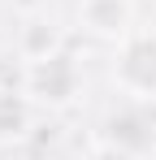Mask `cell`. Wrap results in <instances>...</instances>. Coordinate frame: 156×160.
<instances>
[{
    "mask_svg": "<svg viewBox=\"0 0 156 160\" xmlns=\"http://www.w3.org/2000/svg\"><path fill=\"white\" fill-rule=\"evenodd\" d=\"M148 160H156V143H152V156H148Z\"/></svg>",
    "mask_w": 156,
    "mask_h": 160,
    "instance_id": "9",
    "label": "cell"
},
{
    "mask_svg": "<svg viewBox=\"0 0 156 160\" xmlns=\"http://www.w3.org/2000/svg\"><path fill=\"white\" fill-rule=\"evenodd\" d=\"M35 126V104L26 100V91H0V147L22 143Z\"/></svg>",
    "mask_w": 156,
    "mask_h": 160,
    "instance_id": "6",
    "label": "cell"
},
{
    "mask_svg": "<svg viewBox=\"0 0 156 160\" xmlns=\"http://www.w3.org/2000/svg\"><path fill=\"white\" fill-rule=\"evenodd\" d=\"M82 160H139V156H130V152H122V147H113V143L96 138V143L82 152Z\"/></svg>",
    "mask_w": 156,
    "mask_h": 160,
    "instance_id": "7",
    "label": "cell"
},
{
    "mask_svg": "<svg viewBox=\"0 0 156 160\" xmlns=\"http://www.w3.org/2000/svg\"><path fill=\"white\" fill-rule=\"evenodd\" d=\"M100 138L122 147L130 156L148 160L156 143V104H143V100H126L122 108H113L100 126Z\"/></svg>",
    "mask_w": 156,
    "mask_h": 160,
    "instance_id": "3",
    "label": "cell"
},
{
    "mask_svg": "<svg viewBox=\"0 0 156 160\" xmlns=\"http://www.w3.org/2000/svg\"><path fill=\"white\" fill-rule=\"evenodd\" d=\"M108 78L117 95L156 104V26H134L122 43H113Z\"/></svg>",
    "mask_w": 156,
    "mask_h": 160,
    "instance_id": "1",
    "label": "cell"
},
{
    "mask_svg": "<svg viewBox=\"0 0 156 160\" xmlns=\"http://www.w3.org/2000/svg\"><path fill=\"white\" fill-rule=\"evenodd\" d=\"M4 4H9L18 18H30V13H48V4H52V0H4Z\"/></svg>",
    "mask_w": 156,
    "mask_h": 160,
    "instance_id": "8",
    "label": "cell"
},
{
    "mask_svg": "<svg viewBox=\"0 0 156 160\" xmlns=\"http://www.w3.org/2000/svg\"><path fill=\"white\" fill-rule=\"evenodd\" d=\"M13 48H18V56H22V65H26V61L56 56V52H65V26H61L52 13H30V18L18 22Z\"/></svg>",
    "mask_w": 156,
    "mask_h": 160,
    "instance_id": "5",
    "label": "cell"
},
{
    "mask_svg": "<svg viewBox=\"0 0 156 160\" xmlns=\"http://www.w3.org/2000/svg\"><path fill=\"white\" fill-rule=\"evenodd\" d=\"M74 22L100 43H122L134 30V0H78Z\"/></svg>",
    "mask_w": 156,
    "mask_h": 160,
    "instance_id": "4",
    "label": "cell"
},
{
    "mask_svg": "<svg viewBox=\"0 0 156 160\" xmlns=\"http://www.w3.org/2000/svg\"><path fill=\"white\" fill-rule=\"evenodd\" d=\"M0 91H4V87H0Z\"/></svg>",
    "mask_w": 156,
    "mask_h": 160,
    "instance_id": "10",
    "label": "cell"
},
{
    "mask_svg": "<svg viewBox=\"0 0 156 160\" xmlns=\"http://www.w3.org/2000/svg\"><path fill=\"white\" fill-rule=\"evenodd\" d=\"M22 91L35 108L61 112L82 95V69L70 52L44 56V61H26L22 65Z\"/></svg>",
    "mask_w": 156,
    "mask_h": 160,
    "instance_id": "2",
    "label": "cell"
}]
</instances>
